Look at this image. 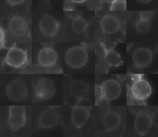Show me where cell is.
<instances>
[{"label":"cell","instance_id":"10","mask_svg":"<svg viewBox=\"0 0 158 137\" xmlns=\"http://www.w3.org/2000/svg\"><path fill=\"white\" fill-rule=\"evenodd\" d=\"M8 28L12 35L21 37L27 33L28 25L27 20L23 17L20 15H15L10 19Z\"/></svg>","mask_w":158,"mask_h":137},{"label":"cell","instance_id":"28","mask_svg":"<svg viewBox=\"0 0 158 137\" xmlns=\"http://www.w3.org/2000/svg\"><path fill=\"white\" fill-rule=\"evenodd\" d=\"M139 2H141V3H144V4H146V3H149L151 1H152V0H138Z\"/></svg>","mask_w":158,"mask_h":137},{"label":"cell","instance_id":"26","mask_svg":"<svg viewBox=\"0 0 158 137\" xmlns=\"http://www.w3.org/2000/svg\"><path fill=\"white\" fill-rule=\"evenodd\" d=\"M8 3L10 5H17L22 3L25 0H7Z\"/></svg>","mask_w":158,"mask_h":137},{"label":"cell","instance_id":"5","mask_svg":"<svg viewBox=\"0 0 158 137\" xmlns=\"http://www.w3.org/2000/svg\"><path fill=\"white\" fill-rule=\"evenodd\" d=\"M56 89L55 83L52 80L43 78L38 80L36 84L35 94L39 99L48 100L54 94Z\"/></svg>","mask_w":158,"mask_h":137},{"label":"cell","instance_id":"25","mask_svg":"<svg viewBox=\"0 0 158 137\" xmlns=\"http://www.w3.org/2000/svg\"><path fill=\"white\" fill-rule=\"evenodd\" d=\"M67 15L73 19H75V18L80 17L81 13L79 11H77V10H67Z\"/></svg>","mask_w":158,"mask_h":137},{"label":"cell","instance_id":"27","mask_svg":"<svg viewBox=\"0 0 158 137\" xmlns=\"http://www.w3.org/2000/svg\"><path fill=\"white\" fill-rule=\"evenodd\" d=\"M71 2L76 4H81L85 2L86 0H70Z\"/></svg>","mask_w":158,"mask_h":137},{"label":"cell","instance_id":"17","mask_svg":"<svg viewBox=\"0 0 158 137\" xmlns=\"http://www.w3.org/2000/svg\"><path fill=\"white\" fill-rule=\"evenodd\" d=\"M89 89L88 85L83 80L72 81L69 86V92L71 96L77 99L85 98L89 92Z\"/></svg>","mask_w":158,"mask_h":137},{"label":"cell","instance_id":"9","mask_svg":"<svg viewBox=\"0 0 158 137\" xmlns=\"http://www.w3.org/2000/svg\"><path fill=\"white\" fill-rule=\"evenodd\" d=\"M59 114L52 107H49L44 110L40 114L38 119V124L41 128L50 129L54 127L58 123Z\"/></svg>","mask_w":158,"mask_h":137},{"label":"cell","instance_id":"21","mask_svg":"<svg viewBox=\"0 0 158 137\" xmlns=\"http://www.w3.org/2000/svg\"><path fill=\"white\" fill-rule=\"evenodd\" d=\"M127 2L125 0H115L111 3L110 10L112 11L115 10H126Z\"/></svg>","mask_w":158,"mask_h":137},{"label":"cell","instance_id":"7","mask_svg":"<svg viewBox=\"0 0 158 137\" xmlns=\"http://www.w3.org/2000/svg\"><path fill=\"white\" fill-rule=\"evenodd\" d=\"M27 60V53L23 49L12 47L9 49L6 56V64L14 68H19L23 65Z\"/></svg>","mask_w":158,"mask_h":137},{"label":"cell","instance_id":"24","mask_svg":"<svg viewBox=\"0 0 158 137\" xmlns=\"http://www.w3.org/2000/svg\"><path fill=\"white\" fill-rule=\"evenodd\" d=\"M72 83V78L69 74H65L63 77V84L65 88L69 87L70 84Z\"/></svg>","mask_w":158,"mask_h":137},{"label":"cell","instance_id":"14","mask_svg":"<svg viewBox=\"0 0 158 137\" xmlns=\"http://www.w3.org/2000/svg\"><path fill=\"white\" fill-rule=\"evenodd\" d=\"M57 60L56 52L50 47H44L38 52V62L43 67H51L56 64Z\"/></svg>","mask_w":158,"mask_h":137},{"label":"cell","instance_id":"4","mask_svg":"<svg viewBox=\"0 0 158 137\" xmlns=\"http://www.w3.org/2000/svg\"><path fill=\"white\" fill-rule=\"evenodd\" d=\"M130 90L132 96L138 101L146 99L152 93L151 85L141 77H138L134 80Z\"/></svg>","mask_w":158,"mask_h":137},{"label":"cell","instance_id":"20","mask_svg":"<svg viewBox=\"0 0 158 137\" xmlns=\"http://www.w3.org/2000/svg\"><path fill=\"white\" fill-rule=\"evenodd\" d=\"M135 27L137 31L141 33H146L148 32L151 28L150 20L139 18L136 22Z\"/></svg>","mask_w":158,"mask_h":137},{"label":"cell","instance_id":"6","mask_svg":"<svg viewBox=\"0 0 158 137\" xmlns=\"http://www.w3.org/2000/svg\"><path fill=\"white\" fill-rule=\"evenodd\" d=\"M99 87L102 96L107 101L116 99L122 93L120 84L114 79L105 80Z\"/></svg>","mask_w":158,"mask_h":137},{"label":"cell","instance_id":"30","mask_svg":"<svg viewBox=\"0 0 158 137\" xmlns=\"http://www.w3.org/2000/svg\"><path fill=\"white\" fill-rule=\"evenodd\" d=\"M43 1H44V2H46V3H49V2H50L52 0H42Z\"/></svg>","mask_w":158,"mask_h":137},{"label":"cell","instance_id":"29","mask_svg":"<svg viewBox=\"0 0 158 137\" xmlns=\"http://www.w3.org/2000/svg\"><path fill=\"white\" fill-rule=\"evenodd\" d=\"M103 1H104V2H107V3H110V4H111L112 2H113L115 0H102Z\"/></svg>","mask_w":158,"mask_h":137},{"label":"cell","instance_id":"22","mask_svg":"<svg viewBox=\"0 0 158 137\" xmlns=\"http://www.w3.org/2000/svg\"><path fill=\"white\" fill-rule=\"evenodd\" d=\"M154 12L152 10H143L139 12V18L150 20L154 17Z\"/></svg>","mask_w":158,"mask_h":137},{"label":"cell","instance_id":"18","mask_svg":"<svg viewBox=\"0 0 158 137\" xmlns=\"http://www.w3.org/2000/svg\"><path fill=\"white\" fill-rule=\"evenodd\" d=\"M104 60L106 64L110 67H119L123 64L120 54L112 49L106 51Z\"/></svg>","mask_w":158,"mask_h":137},{"label":"cell","instance_id":"1","mask_svg":"<svg viewBox=\"0 0 158 137\" xmlns=\"http://www.w3.org/2000/svg\"><path fill=\"white\" fill-rule=\"evenodd\" d=\"M88 59V52L81 46H75L69 48L65 54V62L73 68H81L86 64Z\"/></svg>","mask_w":158,"mask_h":137},{"label":"cell","instance_id":"13","mask_svg":"<svg viewBox=\"0 0 158 137\" xmlns=\"http://www.w3.org/2000/svg\"><path fill=\"white\" fill-rule=\"evenodd\" d=\"M132 58L136 67L140 68L146 67L151 64L153 59V55L149 49L139 48L133 52Z\"/></svg>","mask_w":158,"mask_h":137},{"label":"cell","instance_id":"2","mask_svg":"<svg viewBox=\"0 0 158 137\" xmlns=\"http://www.w3.org/2000/svg\"><path fill=\"white\" fill-rule=\"evenodd\" d=\"M6 94L8 99L14 102L22 101L27 96L26 85L21 78H16L7 85Z\"/></svg>","mask_w":158,"mask_h":137},{"label":"cell","instance_id":"19","mask_svg":"<svg viewBox=\"0 0 158 137\" xmlns=\"http://www.w3.org/2000/svg\"><path fill=\"white\" fill-rule=\"evenodd\" d=\"M88 23L82 17L80 16L75 19L72 23V28L73 31L77 34L81 33L86 29Z\"/></svg>","mask_w":158,"mask_h":137},{"label":"cell","instance_id":"12","mask_svg":"<svg viewBox=\"0 0 158 137\" xmlns=\"http://www.w3.org/2000/svg\"><path fill=\"white\" fill-rule=\"evenodd\" d=\"M89 117V113L86 106L76 105L71 112V122L77 128H80L86 123Z\"/></svg>","mask_w":158,"mask_h":137},{"label":"cell","instance_id":"3","mask_svg":"<svg viewBox=\"0 0 158 137\" xmlns=\"http://www.w3.org/2000/svg\"><path fill=\"white\" fill-rule=\"evenodd\" d=\"M25 109L23 106H10L9 109L8 123L12 131H16L25 125Z\"/></svg>","mask_w":158,"mask_h":137},{"label":"cell","instance_id":"15","mask_svg":"<svg viewBox=\"0 0 158 137\" xmlns=\"http://www.w3.org/2000/svg\"><path fill=\"white\" fill-rule=\"evenodd\" d=\"M101 123L106 131H112L117 129L121 123L120 115L114 111H108L102 117Z\"/></svg>","mask_w":158,"mask_h":137},{"label":"cell","instance_id":"11","mask_svg":"<svg viewBox=\"0 0 158 137\" xmlns=\"http://www.w3.org/2000/svg\"><path fill=\"white\" fill-rule=\"evenodd\" d=\"M152 120L149 114L145 112H141L136 114L134 121V128L139 135H146L151 128Z\"/></svg>","mask_w":158,"mask_h":137},{"label":"cell","instance_id":"16","mask_svg":"<svg viewBox=\"0 0 158 137\" xmlns=\"http://www.w3.org/2000/svg\"><path fill=\"white\" fill-rule=\"evenodd\" d=\"M102 30L107 34H114L118 31L120 28V22L117 17L108 14L104 16L100 22Z\"/></svg>","mask_w":158,"mask_h":137},{"label":"cell","instance_id":"23","mask_svg":"<svg viewBox=\"0 0 158 137\" xmlns=\"http://www.w3.org/2000/svg\"><path fill=\"white\" fill-rule=\"evenodd\" d=\"M76 105L88 106H91L92 102L89 99L86 98H83L77 99V101L76 102Z\"/></svg>","mask_w":158,"mask_h":137},{"label":"cell","instance_id":"8","mask_svg":"<svg viewBox=\"0 0 158 137\" xmlns=\"http://www.w3.org/2000/svg\"><path fill=\"white\" fill-rule=\"evenodd\" d=\"M39 28L43 35L48 37H52L58 31L59 24L54 17L48 14H44L40 20Z\"/></svg>","mask_w":158,"mask_h":137}]
</instances>
